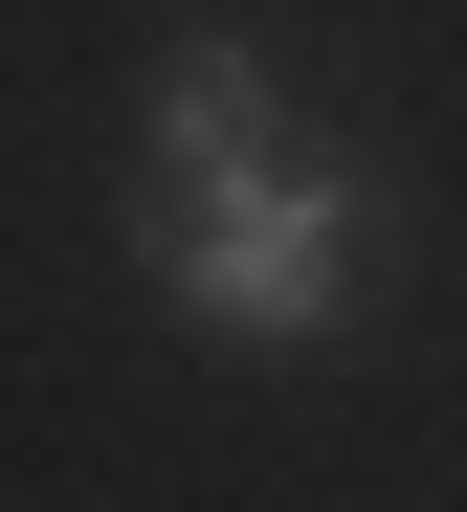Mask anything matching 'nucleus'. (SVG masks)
<instances>
[{
	"instance_id": "nucleus-1",
	"label": "nucleus",
	"mask_w": 467,
	"mask_h": 512,
	"mask_svg": "<svg viewBox=\"0 0 467 512\" xmlns=\"http://www.w3.org/2000/svg\"><path fill=\"white\" fill-rule=\"evenodd\" d=\"M156 290L201 312V334H334L356 290H379V201L334 179V156H267V179H223V201H156Z\"/></svg>"
},
{
	"instance_id": "nucleus-2",
	"label": "nucleus",
	"mask_w": 467,
	"mask_h": 512,
	"mask_svg": "<svg viewBox=\"0 0 467 512\" xmlns=\"http://www.w3.org/2000/svg\"><path fill=\"white\" fill-rule=\"evenodd\" d=\"M267 156H290V112H267V45H245V23L156 45V201H223V179H267Z\"/></svg>"
}]
</instances>
